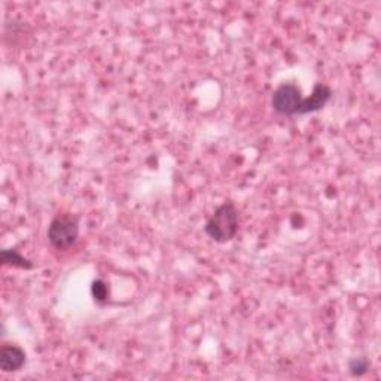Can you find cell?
<instances>
[{
	"mask_svg": "<svg viewBox=\"0 0 381 381\" xmlns=\"http://www.w3.org/2000/svg\"><path fill=\"white\" fill-rule=\"evenodd\" d=\"M331 99H332V89L325 84H316L311 96L304 99V101H302V106H301L298 115H307V113L319 112L326 106L327 101H330Z\"/></svg>",
	"mask_w": 381,
	"mask_h": 381,
	"instance_id": "obj_4",
	"label": "cell"
},
{
	"mask_svg": "<svg viewBox=\"0 0 381 381\" xmlns=\"http://www.w3.org/2000/svg\"><path fill=\"white\" fill-rule=\"evenodd\" d=\"M25 361H27V356L20 346L5 344L0 350V368L4 373L20 371L25 365Z\"/></svg>",
	"mask_w": 381,
	"mask_h": 381,
	"instance_id": "obj_5",
	"label": "cell"
},
{
	"mask_svg": "<svg viewBox=\"0 0 381 381\" xmlns=\"http://www.w3.org/2000/svg\"><path fill=\"white\" fill-rule=\"evenodd\" d=\"M370 370V361L366 358H353L349 362V371L354 377H362Z\"/></svg>",
	"mask_w": 381,
	"mask_h": 381,
	"instance_id": "obj_7",
	"label": "cell"
},
{
	"mask_svg": "<svg viewBox=\"0 0 381 381\" xmlns=\"http://www.w3.org/2000/svg\"><path fill=\"white\" fill-rule=\"evenodd\" d=\"M2 262L5 266L17 267L21 270H32L33 262L27 258H24L21 254H18L14 249H5L2 251Z\"/></svg>",
	"mask_w": 381,
	"mask_h": 381,
	"instance_id": "obj_6",
	"label": "cell"
},
{
	"mask_svg": "<svg viewBox=\"0 0 381 381\" xmlns=\"http://www.w3.org/2000/svg\"><path fill=\"white\" fill-rule=\"evenodd\" d=\"M304 97L295 84H283L273 93L271 106L274 112L286 116H295L299 113Z\"/></svg>",
	"mask_w": 381,
	"mask_h": 381,
	"instance_id": "obj_3",
	"label": "cell"
},
{
	"mask_svg": "<svg viewBox=\"0 0 381 381\" xmlns=\"http://www.w3.org/2000/svg\"><path fill=\"white\" fill-rule=\"evenodd\" d=\"M91 292H93V296L97 302H104L108 298V287L101 280H96L93 283V287H91Z\"/></svg>",
	"mask_w": 381,
	"mask_h": 381,
	"instance_id": "obj_8",
	"label": "cell"
},
{
	"mask_svg": "<svg viewBox=\"0 0 381 381\" xmlns=\"http://www.w3.org/2000/svg\"><path fill=\"white\" fill-rule=\"evenodd\" d=\"M80 237V218L70 213L57 215L48 228V240L57 251H68Z\"/></svg>",
	"mask_w": 381,
	"mask_h": 381,
	"instance_id": "obj_2",
	"label": "cell"
},
{
	"mask_svg": "<svg viewBox=\"0 0 381 381\" xmlns=\"http://www.w3.org/2000/svg\"><path fill=\"white\" fill-rule=\"evenodd\" d=\"M206 234L216 243L231 242L239 231V212L232 203H223L206 222Z\"/></svg>",
	"mask_w": 381,
	"mask_h": 381,
	"instance_id": "obj_1",
	"label": "cell"
}]
</instances>
